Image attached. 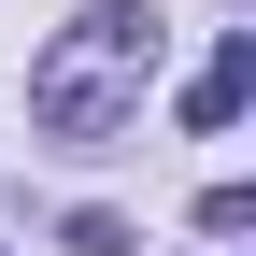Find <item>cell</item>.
<instances>
[{
	"instance_id": "1",
	"label": "cell",
	"mask_w": 256,
	"mask_h": 256,
	"mask_svg": "<svg viewBox=\"0 0 256 256\" xmlns=\"http://www.w3.org/2000/svg\"><path fill=\"white\" fill-rule=\"evenodd\" d=\"M156 57H171V14H142V0L72 14V28L43 43V72H28V128H43V142H114V128L142 114Z\"/></svg>"
},
{
	"instance_id": "2",
	"label": "cell",
	"mask_w": 256,
	"mask_h": 256,
	"mask_svg": "<svg viewBox=\"0 0 256 256\" xmlns=\"http://www.w3.org/2000/svg\"><path fill=\"white\" fill-rule=\"evenodd\" d=\"M242 100H256V28H228V43L200 57V86H185V128H242Z\"/></svg>"
}]
</instances>
